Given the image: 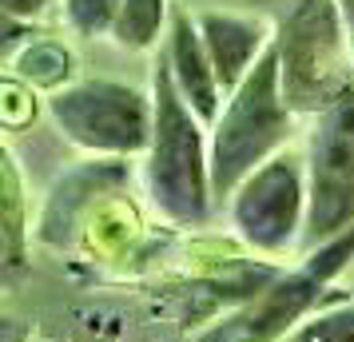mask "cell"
<instances>
[{"instance_id": "cell-1", "label": "cell", "mask_w": 354, "mask_h": 342, "mask_svg": "<svg viewBox=\"0 0 354 342\" xmlns=\"http://www.w3.org/2000/svg\"><path fill=\"white\" fill-rule=\"evenodd\" d=\"M151 104H156V128L147 147L144 187L151 207L176 223L199 227L211 215V140L203 135V120L179 96L167 60L151 68Z\"/></svg>"}, {"instance_id": "cell-2", "label": "cell", "mask_w": 354, "mask_h": 342, "mask_svg": "<svg viewBox=\"0 0 354 342\" xmlns=\"http://www.w3.org/2000/svg\"><path fill=\"white\" fill-rule=\"evenodd\" d=\"M295 112L283 99L279 80V48L263 52L243 84L223 99V112L211 124V191L215 199L235 196L251 171L290 147Z\"/></svg>"}, {"instance_id": "cell-3", "label": "cell", "mask_w": 354, "mask_h": 342, "mask_svg": "<svg viewBox=\"0 0 354 342\" xmlns=\"http://www.w3.org/2000/svg\"><path fill=\"white\" fill-rule=\"evenodd\" d=\"M274 48L283 99L295 115H319L354 92V36L338 0H295Z\"/></svg>"}, {"instance_id": "cell-4", "label": "cell", "mask_w": 354, "mask_h": 342, "mask_svg": "<svg viewBox=\"0 0 354 342\" xmlns=\"http://www.w3.org/2000/svg\"><path fill=\"white\" fill-rule=\"evenodd\" d=\"M354 259V227L338 235L330 243L306 251L295 267H283L279 275L251 294L235 310L219 314L215 323L199 334L195 342H283L319 310L335 283Z\"/></svg>"}, {"instance_id": "cell-5", "label": "cell", "mask_w": 354, "mask_h": 342, "mask_svg": "<svg viewBox=\"0 0 354 342\" xmlns=\"http://www.w3.org/2000/svg\"><path fill=\"white\" fill-rule=\"evenodd\" d=\"M48 115L76 147L92 155H108V160H124L140 151L147 155L151 128H156L151 96L120 80L68 84L60 92H52Z\"/></svg>"}, {"instance_id": "cell-6", "label": "cell", "mask_w": 354, "mask_h": 342, "mask_svg": "<svg viewBox=\"0 0 354 342\" xmlns=\"http://www.w3.org/2000/svg\"><path fill=\"white\" fill-rule=\"evenodd\" d=\"M354 227V92L315 115L306 135L303 255Z\"/></svg>"}, {"instance_id": "cell-7", "label": "cell", "mask_w": 354, "mask_h": 342, "mask_svg": "<svg viewBox=\"0 0 354 342\" xmlns=\"http://www.w3.org/2000/svg\"><path fill=\"white\" fill-rule=\"evenodd\" d=\"M231 227L255 255L279 259L303 243L306 231V160L279 151L231 196Z\"/></svg>"}, {"instance_id": "cell-8", "label": "cell", "mask_w": 354, "mask_h": 342, "mask_svg": "<svg viewBox=\"0 0 354 342\" xmlns=\"http://www.w3.org/2000/svg\"><path fill=\"white\" fill-rule=\"evenodd\" d=\"M195 28L203 36V48L211 56V68L219 76L223 96H231L243 84V76L255 68V60L271 48V28L263 17H243V12H215L203 8L195 12Z\"/></svg>"}, {"instance_id": "cell-9", "label": "cell", "mask_w": 354, "mask_h": 342, "mask_svg": "<svg viewBox=\"0 0 354 342\" xmlns=\"http://www.w3.org/2000/svg\"><path fill=\"white\" fill-rule=\"evenodd\" d=\"M163 60L171 68V80H176L179 96L187 99L203 124H215L223 112V88L219 76L211 68V56L203 48V36L195 28V12L187 8H171V28H167V44H163Z\"/></svg>"}, {"instance_id": "cell-10", "label": "cell", "mask_w": 354, "mask_h": 342, "mask_svg": "<svg viewBox=\"0 0 354 342\" xmlns=\"http://www.w3.org/2000/svg\"><path fill=\"white\" fill-rule=\"evenodd\" d=\"M128 180V171H124V163L120 160H96L80 167V171H72L68 180L56 183V191H52L48 207L40 215V243H64L68 231L76 227V215L80 207H88V196H100V191H112L120 183Z\"/></svg>"}, {"instance_id": "cell-11", "label": "cell", "mask_w": 354, "mask_h": 342, "mask_svg": "<svg viewBox=\"0 0 354 342\" xmlns=\"http://www.w3.org/2000/svg\"><path fill=\"white\" fill-rule=\"evenodd\" d=\"M163 20H167V0H124L112 24V40L128 52H147L160 44Z\"/></svg>"}, {"instance_id": "cell-12", "label": "cell", "mask_w": 354, "mask_h": 342, "mask_svg": "<svg viewBox=\"0 0 354 342\" xmlns=\"http://www.w3.org/2000/svg\"><path fill=\"white\" fill-rule=\"evenodd\" d=\"M17 72L20 80L36 84V88H56L60 92V84L68 88V76H72V52L56 40H32L17 56Z\"/></svg>"}, {"instance_id": "cell-13", "label": "cell", "mask_w": 354, "mask_h": 342, "mask_svg": "<svg viewBox=\"0 0 354 342\" xmlns=\"http://www.w3.org/2000/svg\"><path fill=\"white\" fill-rule=\"evenodd\" d=\"M283 342H354V303H335L326 310H315Z\"/></svg>"}, {"instance_id": "cell-14", "label": "cell", "mask_w": 354, "mask_h": 342, "mask_svg": "<svg viewBox=\"0 0 354 342\" xmlns=\"http://www.w3.org/2000/svg\"><path fill=\"white\" fill-rule=\"evenodd\" d=\"M124 0H64V17L72 24V32L92 40V36H112V24L120 17Z\"/></svg>"}, {"instance_id": "cell-15", "label": "cell", "mask_w": 354, "mask_h": 342, "mask_svg": "<svg viewBox=\"0 0 354 342\" xmlns=\"http://www.w3.org/2000/svg\"><path fill=\"white\" fill-rule=\"evenodd\" d=\"M4 203H8V227H4V251H8V271L20 267V247H24V223H20V175L17 160L4 151Z\"/></svg>"}, {"instance_id": "cell-16", "label": "cell", "mask_w": 354, "mask_h": 342, "mask_svg": "<svg viewBox=\"0 0 354 342\" xmlns=\"http://www.w3.org/2000/svg\"><path fill=\"white\" fill-rule=\"evenodd\" d=\"M0 4H4V12H8V17H36L48 0H0Z\"/></svg>"}, {"instance_id": "cell-17", "label": "cell", "mask_w": 354, "mask_h": 342, "mask_svg": "<svg viewBox=\"0 0 354 342\" xmlns=\"http://www.w3.org/2000/svg\"><path fill=\"white\" fill-rule=\"evenodd\" d=\"M342 4V17H346V24H351V36H354V0H338Z\"/></svg>"}]
</instances>
